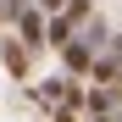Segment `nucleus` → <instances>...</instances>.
I'll return each instance as SVG.
<instances>
[{"instance_id": "nucleus-3", "label": "nucleus", "mask_w": 122, "mask_h": 122, "mask_svg": "<svg viewBox=\"0 0 122 122\" xmlns=\"http://www.w3.org/2000/svg\"><path fill=\"white\" fill-rule=\"evenodd\" d=\"M117 100H122V83H100V89L83 94V111H89V117H111Z\"/></svg>"}, {"instance_id": "nucleus-6", "label": "nucleus", "mask_w": 122, "mask_h": 122, "mask_svg": "<svg viewBox=\"0 0 122 122\" xmlns=\"http://www.w3.org/2000/svg\"><path fill=\"white\" fill-rule=\"evenodd\" d=\"M94 122H122V117H94Z\"/></svg>"}, {"instance_id": "nucleus-1", "label": "nucleus", "mask_w": 122, "mask_h": 122, "mask_svg": "<svg viewBox=\"0 0 122 122\" xmlns=\"http://www.w3.org/2000/svg\"><path fill=\"white\" fill-rule=\"evenodd\" d=\"M89 17H94V11H89V0H67V6H61L50 22H45V45H56V50H61V45H67L78 28L89 22Z\"/></svg>"}, {"instance_id": "nucleus-2", "label": "nucleus", "mask_w": 122, "mask_h": 122, "mask_svg": "<svg viewBox=\"0 0 122 122\" xmlns=\"http://www.w3.org/2000/svg\"><path fill=\"white\" fill-rule=\"evenodd\" d=\"M61 61H67V72H72V78H83V72L94 67V45H83V39L72 33L67 45H61Z\"/></svg>"}, {"instance_id": "nucleus-5", "label": "nucleus", "mask_w": 122, "mask_h": 122, "mask_svg": "<svg viewBox=\"0 0 122 122\" xmlns=\"http://www.w3.org/2000/svg\"><path fill=\"white\" fill-rule=\"evenodd\" d=\"M0 61H6V72H11V78H28V45L6 39V45H0Z\"/></svg>"}, {"instance_id": "nucleus-4", "label": "nucleus", "mask_w": 122, "mask_h": 122, "mask_svg": "<svg viewBox=\"0 0 122 122\" xmlns=\"http://www.w3.org/2000/svg\"><path fill=\"white\" fill-rule=\"evenodd\" d=\"M17 28H22V45L28 50H45V11H17Z\"/></svg>"}]
</instances>
